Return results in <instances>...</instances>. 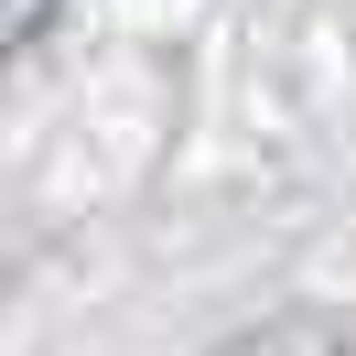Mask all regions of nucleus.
<instances>
[{"label":"nucleus","mask_w":356,"mask_h":356,"mask_svg":"<svg viewBox=\"0 0 356 356\" xmlns=\"http://www.w3.org/2000/svg\"><path fill=\"white\" fill-rule=\"evenodd\" d=\"M216 356H356V324L334 302H291V313H259V324H238Z\"/></svg>","instance_id":"f257e3e1"},{"label":"nucleus","mask_w":356,"mask_h":356,"mask_svg":"<svg viewBox=\"0 0 356 356\" xmlns=\"http://www.w3.org/2000/svg\"><path fill=\"white\" fill-rule=\"evenodd\" d=\"M44 22H54V0H11V22H0V44H44Z\"/></svg>","instance_id":"f03ea898"}]
</instances>
